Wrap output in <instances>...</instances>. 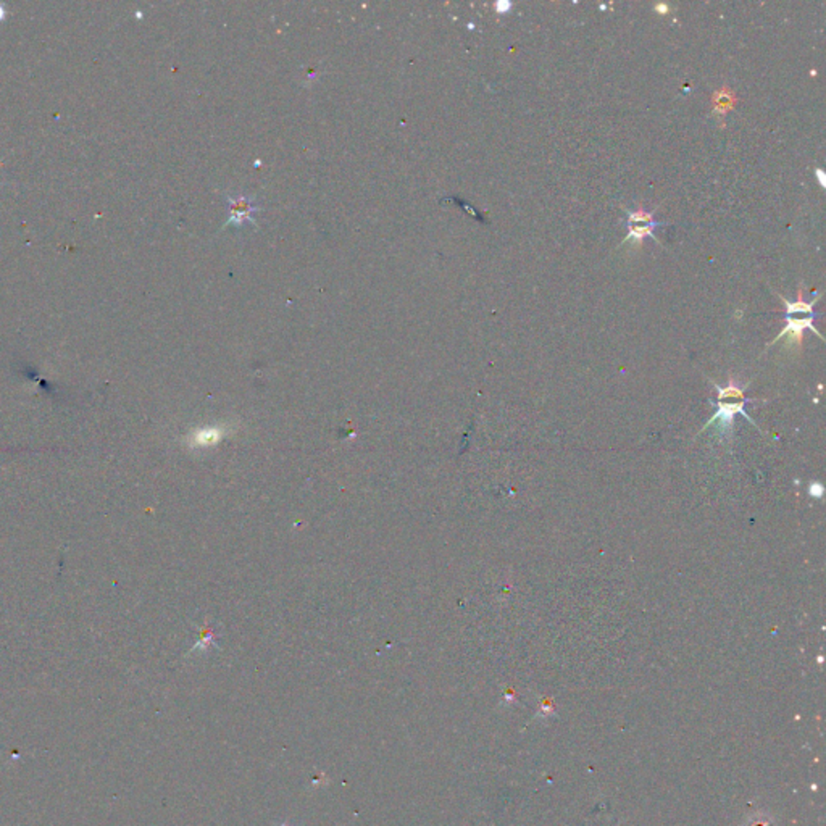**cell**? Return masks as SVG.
Here are the masks:
<instances>
[{
  "label": "cell",
  "mask_w": 826,
  "mask_h": 826,
  "mask_svg": "<svg viewBox=\"0 0 826 826\" xmlns=\"http://www.w3.org/2000/svg\"><path fill=\"white\" fill-rule=\"evenodd\" d=\"M779 297H781V302L784 304V321H786V326H784V330L779 332V336H776L775 339H773L768 346L775 344V342L783 339V337H788V339L794 342V344L802 346L804 330L813 331L815 336H818L820 339H823V336L820 334V331L815 328V323H813L815 318H817V314H815L813 305L818 302L820 293L815 294V299L810 300V302H805V300L802 299V288L797 290L796 302H791V300L783 297V295H779Z\"/></svg>",
  "instance_id": "cell-1"
},
{
  "label": "cell",
  "mask_w": 826,
  "mask_h": 826,
  "mask_svg": "<svg viewBox=\"0 0 826 826\" xmlns=\"http://www.w3.org/2000/svg\"><path fill=\"white\" fill-rule=\"evenodd\" d=\"M718 389V410H716V413L711 417L707 425L704 426V429H707L710 425H715L718 423L720 425V429H726V428H731L732 425V418H735L736 413H742L744 417L749 420L751 423L752 418L749 417V413L744 410V404H746V397H744V391L736 386L735 383L730 381V384L726 388H721V386H716Z\"/></svg>",
  "instance_id": "cell-2"
},
{
  "label": "cell",
  "mask_w": 826,
  "mask_h": 826,
  "mask_svg": "<svg viewBox=\"0 0 826 826\" xmlns=\"http://www.w3.org/2000/svg\"><path fill=\"white\" fill-rule=\"evenodd\" d=\"M657 212L652 210V212H646L644 209H637V210H626V215H628V236L625 237V241L621 244H626L628 241H633L636 242L637 247L642 246V241L646 239L647 236L654 237V241L658 242V237L654 235V231L657 230L658 226H662L661 223L654 220V213Z\"/></svg>",
  "instance_id": "cell-3"
},
{
  "label": "cell",
  "mask_w": 826,
  "mask_h": 826,
  "mask_svg": "<svg viewBox=\"0 0 826 826\" xmlns=\"http://www.w3.org/2000/svg\"><path fill=\"white\" fill-rule=\"evenodd\" d=\"M711 103H714V108H711V113L714 115H720V117H725L726 113L735 108V103H736V96L735 92H732L728 86H723L720 91H716L714 97H711Z\"/></svg>",
  "instance_id": "cell-4"
},
{
  "label": "cell",
  "mask_w": 826,
  "mask_h": 826,
  "mask_svg": "<svg viewBox=\"0 0 826 826\" xmlns=\"http://www.w3.org/2000/svg\"><path fill=\"white\" fill-rule=\"evenodd\" d=\"M230 209H231L230 223L241 225L242 221H252L251 216H252V212L256 210V207H253L252 202H249L247 199H236V200L230 199Z\"/></svg>",
  "instance_id": "cell-5"
},
{
  "label": "cell",
  "mask_w": 826,
  "mask_h": 826,
  "mask_svg": "<svg viewBox=\"0 0 826 826\" xmlns=\"http://www.w3.org/2000/svg\"><path fill=\"white\" fill-rule=\"evenodd\" d=\"M747 826H773L770 818H767L765 815H755V817H752L749 820V825Z\"/></svg>",
  "instance_id": "cell-6"
},
{
  "label": "cell",
  "mask_w": 826,
  "mask_h": 826,
  "mask_svg": "<svg viewBox=\"0 0 826 826\" xmlns=\"http://www.w3.org/2000/svg\"><path fill=\"white\" fill-rule=\"evenodd\" d=\"M496 8H497L499 13H507L508 10L512 8V3L510 2H497Z\"/></svg>",
  "instance_id": "cell-7"
},
{
  "label": "cell",
  "mask_w": 826,
  "mask_h": 826,
  "mask_svg": "<svg viewBox=\"0 0 826 826\" xmlns=\"http://www.w3.org/2000/svg\"><path fill=\"white\" fill-rule=\"evenodd\" d=\"M815 175L818 176V181L820 184H822V188H826V178H825V171L822 168H817L815 170Z\"/></svg>",
  "instance_id": "cell-8"
},
{
  "label": "cell",
  "mask_w": 826,
  "mask_h": 826,
  "mask_svg": "<svg viewBox=\"0 0 826 826\" xmlns=\"http://www.w3.org/2000/svg\"><path fill=\"white\" fill-rule=\"evenodd\" d=\"M656 12H658L661 15H667L670 12V8H668L667 3H658V5H656Z\"/></svg>",
  "instance_id": "cell-9"
},
{
  "label": "cell",
  "mask_w": 826,
  "mask_h": 826,
  "mask_svg": "<svg viewBox=\"0 0 826 826\" xmlns=\"http://www.w3.org/2000/svg\"><path fill=\"white\" fill-rule=\"evenodd\" d=\"M3 18H5V8H3V5H0V22H2Z\"/></svg>",
  "instance_id": "cell-10"
},
{
  "label": "cell",
  "mask_w": 826,
  "mask_h": 826,
  "mask_svg": "<svg viewBox=\"0 0 826 826\" xmlns=\"http://www.w3.org/2000/svg\"><path fill=\"white\" fill-rule=\"evenodd\" d=\"M278 826H290V825L289 823H281V825H278Z\"/></svg>",
  "instance_id": "cell-11"
},
{
  "label": "cell",
  "mask_w": 826,
  "mask_h": 826,
  "mask_svg": "<svg viewBox=\"0 0 826 826\" xmlns=\"http://www.w3.org/2000/svg\"><path fill=\"white\" fill-rule=\"evenodd\" d=\"M0 186H2V184H0Z\"/></svg>",
  "instance_id": "cell-12"
}]
</instances>
